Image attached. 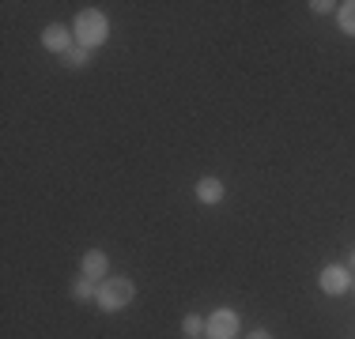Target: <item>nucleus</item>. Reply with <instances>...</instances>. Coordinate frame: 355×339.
<instances>
[{"label": "nucleus", "mask_w": 355, "mask_h": 339, "mask_svg": "<svg viewBox=\"0 0 355 339\" xmlns=\"http://www.w3.org/2000/svg\"><path fill=\"white\" fill-rule=\"evenodd\" d=\"M72 34H76V46H83V49L95 53V49L106 46V38H110V19L98 12V8H83V12L76 15V23H72Z\"/></svg>", "instance_id": "1"}, {"label": "nucleus", "mask_w": 355, "mask_h": 339, "mask_svg": "<svg viewBox=\"0 0 355 339\" xmlns=\"http://www.w3.org/2000/svg\"><path fill=\"white\" fill-rule=\"evenodd\" d=\"M132 298H137V286H132V279L114 275V279H103V283H98L95 305H98L103 313H121V309H129Z\"/></svg>", "instance_id": "2"}, {"label": "nucleus", "mask_w": 355, "mask_h": 339, "mask_svg": "<svg viewBox=\"0 0 355 339\" xmlns=\"http://www.w3.org/2000/svg\"><path fill=\"white\" fill-rule=\"evenodd\" d=\"M239 332H242V317L234 309H212L208 313V339H239Z\"/></svg>", "instance_id": "3"}, {"label": "nucleus", "mask_w": 355, "mask_h": 339, "mask_svg": "<svg viewBox=\"0 0 355 339\" xmlns=\"http://www.w3.org/2000/svg\"><path fill=\"white\" fill-rule=\"evenodd\" d=\"M352 268L348 264H325L321 268V275H318V286L329 294V298H340V294H348L352 291Z\"/></svg>", "instance_id": "4"}, {"label": "nucleus", "mask_w": 355, "mask_h": 339, "mask_svg": "<svg viewBox=\"0 0 355 339\" xmlns=\"http://www.w3.org/2000/svg\"><path fill=\"white\" fill-rule=\"evenodd\" d=\"M42 46H46L49 53L64 57V53L76 46V34H72L69 27H61V23H49V27H42Z\"/></svg>", "instance_id": "5"}, {"label": "nucleus", "mask_w": 355, "mask_h": 339, "mask_svg": "<svg viewBox=\"0 0 355 339\" xmlns=\"http://www.w3.org/2000/svg\"><path fill=\"white\" fill-rule=\"evenodd\" d=\"M80 275L83 279H95V283H103V279H110V257L103 249H87L80 257Z\"/></svg>", "instance_id": "6"}, {"label": "nucleus", "mask_w": 355, "mask_h": 339, "mask_svg": "<svg viewBox=\"0 0 355 339\" xmlns=\"http://www.w3.org/2000/svg\"><path fill=\"white\" fill-rule=\"evenodd\" d=\"M193 192H197V203H205V208H216V203H223V196H227L219 177H200Z\"/></svg>", "instance_id": "7"}, {"label": "nucleus", "mask_w": 355, "mask_h": 339, "mask_svg": "<svg viewBox=\"0 0 355 339\" xmlns=\"http://www.w3.org/2000/svg\"><path fill=\"white\" fill-rule=\"evenodd\" d=\"M98 298V283H95V279H76V283H72V302H83V305H87V302H95Z\"/></svg>", "instance_id": "8"}, {"label": "nucleus", "mask_w": 355, "mask_h": 339, "mask_svg": "<svg viewBox=\"0 0 355 339\" xmlns=\"http://www.w3.org/2000/svg\"><path fill=\"white\" fill-rule=\"evenodd\" d=\"M182 332L189 339H200L208 332V317H200V313H189V317H182Z\"/></svg>", "instance_id": "9"}, {"label": "nucleus", "mask_w": 355, "mask_h": 339, "mask_svg": "<svg viewBox=\"0 0 355 339\" xmlns=\"http://www.w3.org/2000/svg\"><path fill=\"white\" fill-rule=\"evenodd\" d=\"M64 68H72V72H80V68H87L91 64V49H83V46H72L69 53L61 57Z\"/></svg>", "instance_id": "10"}, {"label": "nucleus", "mask_w": 355, "mask_h": 339, "mask_svg": "<svg viewBox=\"0 0 355 339\" xmlns=\"http://www.w3.org/2000/svg\"><path fill=\"white\" fill-rule=\"evenodd\" d=\"M336 23H340L344 34H352V38H355V0H344V4L336 8Z\"/></svg>", "instance_id": "11"}, {"label": "nucleus", "mask_w": 355, "mask_h": 339, "mask_svg": "<svg viewBox=\"0 0 355 339\" xmlns=\"http://www.w3.org/2000/svg\"><path fill=\"white\" fill-rule=\"evenodd\" d=\"M340 4H333V0H310V12L314 15H325V12H336Z\"/></svg>", "instance_id": "12"}, {"label": "nucleus", "mask_w": 355, "mask_h": 339, "mask_svg": "<svg viewBox=\"0 0 355 339\" xmlns=\"http://www.w3.org/2000/svg\"><path fill=\"white\" fill-rule=\"evenodd\" d=\"M246 339H272V332H268V328H253Z\"/></svg>", "instance_id": "13"}, {"label": "nucleus", "mask_w": 355, "mask_h": 339, "mask_svg": "<svg viewBox=\"0 0 355 339\" xmlns=\"http://www.w3.org/2000/svg\"><path fill=\"white\" fill-rule=\"evenodd\" d=\"M348 268H352V271H355V249H352V264H348Z\"/></svg>", "instance_id": "14"}, {"label": "nucleus", "mask_w": 355, "mask_h": 339, "mask_svg": "<svg viewBox=\"0 0 355 339\" xmlns=\"http://www.w3.org/2000/svg\"><path fill=\"white\" fill-rule=\"evenodd\" d=\"M352 291H355V279H352Z\"/></svg>", "instance_id": "15"}, {"label": "nucleus", "mask_w": 355, "mask_h": 339, "mask_svg": "<svg viewBox=\"0 0 355 339\" xmlns=\"http://www.w3.org/2000/svg\"><path fill=\"white\" fill-rule=\"evenodd\" d=\"M200 339H205V336H200Z\"/></svg>", "instance_id": "16"}]
</instances>
